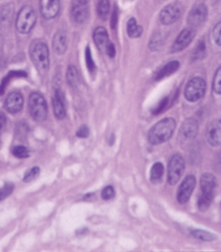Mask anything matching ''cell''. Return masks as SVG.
<instances>
[{"label": "cell", "mask_w": 221, "mask_h": 252, "mask_svg": "<svg viewBox=\"0 0 221 252\" xmlns=\"http://www.w3.org/2000/svg\"><path fill=\"white\" fill-rule=\"evenodd\" d=\"M176 128V121L172 117H166L154 124L148 132L147 138L150 144L159 145L171 138Z\"/></svg>", "instance_id": "6da1fadb"}, {"label": "cell", "mask_w": 221, "mask_h": 252, "mask_svg": "<svg viewBox=\"0 0 221 252\" xmlns=\"http://www.w3.org/2000/svg\"><path fill=\"white\" fill-rule=\"evenodd\" d=\"M30 58L39 73L45 74L48 71L49 51L45 42L36 41L32 44L30 48Z\"/></svg>", "instance_id": "7a4b0ae2"}, {"label": "cell", "mask_w": 221, "mask_h": 252, "mask_svg": "<svg viewBox=\"0 0 221 252\" xmlns=\"http://www.w3.org/2000/svg\"><path fill=\"white\" fill-rule=\"evenodd\" d=\"M36 22V14L29 5L24 6L16 19V28L20 33H28L34 27Z\"/></svg>", "instance_id": "3957f363"}, {"label": "cell", "mask_w": 221, "mask_h": 252, "mask_svg": "<svg viewBox=\"0 0 221 252\" xmlns=\"http://www.w3.org/2000/svg\"><path fill=\"white\" fill-rule=\"evenodd\" d=\"M28 110L36 121H42L47 116V104L45 98L39 93H32L28 97Z\"/></svg>", "instance_id": "277c9868"}, {"label": "cell", "mask_w": 221, "mask_h": 252, "mask_svg": "<svg viewBox=\"0 0 221 252\" xmlns=\"http://www.w3.org/2000/svg\"><path fill=\"white\" fill-rule=\"evenodd\" d=\"M206 85L202 78L193 77L192 78L185 88V97L192 102L199 100L205 93Z\"/></svg>", "instance_id": "5b68a950"}, {"label": "cell", "mask_w": 221, "mask_h": 252, "mask_svg": "<svg viewBox=\"0 0 221 252\" xmlns=\"http://www.w3.org/2000/svg\"><path fill=\"white\" fill-rule=\"evenodd\" d=\"M168 173H167V180L168 183L171 185L176 184L183 175L185 170V161L181 155L176 154L173 155L168 162Z\"/></svg>", "instance_id": "8992f818"}, {"label": "cell", "mask_w": 221, "mask_h": 252, "mask_svg": "<svg viewBox=\"0 0 221 252\" xmlns=\"http://www.w3.org/2000/svg\"><path fill=\"white\" fill-rule=\"evenodd\" d=\"M89 15L88 0H73L71 4V16L75 23H84Z\"/></svg>", "instance_id": "52a82bcc"}, {"label": "cell", "mask_w": 221, "mask_h": 252, "mask_svg": "<svg viewBox=\"0 0 221 252\" xmlns=\"http://www.w3.org/2000/svg\"><path fill=\"white\" fill-rule=\"evenodd\" d=\"M182 8L178 3H172L165 6L160 14L159 19L163 25H171L175 23L181 16Z\"/></svg>", "instance_id": "ba28073f"}, {"label": "cell", "mask_w": 221, "mask_h": 252, "mask_svg": "<svg viewBox=\"0 0 221 252\" xmlns=\"http://www.w3.org/2000/svg\"><path fill=\"white\" fill-rule=\"evenodd\" d=\"M198 131V124L194 118H187L180 128L179 136L182 142L193 141Z\"/></svg>", "instance_id": "9c48e42d"}, {"label": "cell", "mask_w": 221, "mask_h": 252, "mask_svg": "<svg viewBox=\"0 0 221 252\" xmlns=\"http://www.w3.org/2000/svg\"><path fill=\"white\" fill-rule=\"evenodd\" d=\"M207 17V8L203 3L195 4L189 13L188 24L193 27H199L203 24Z\"/></svg>", "instance_id": "30bf717a"}, {"label": "cell", "mask_w": 221, "mask_h": 252, "mask_svg": "<svg viewBox=\"0 0 221 252\" xmlns=\"http://www.w3.org/2000/svg\"><path fill=\"white\" fill-rule=\"evenodd\" d=\"M195 186V177L192 174L185 177L183 182L181 183L178 192H177V200L179 203L184 204L188 202L190 199L193 189Z\"/></svg>", "instance_id": "8fae6325"}, {"label": "cell", "mask_w": 221, "mask_h": 252, "mask_svg": "<svg viewBox=\"0 0 221 252\" xmlns=\"http://www.w3.org/2000/svg\"><path fill=\"white\" fill-rule=\"evenodd\" d=\"M206 140L211 146L221 145V118L214 119L207 125Z\"/></svg>", "instance_id": "7c38bea8"}, {"label": "cell", "mask_w": 221, "mask_h": 252, "mask_svg": "<svg viewBox=\"0 0 221 252\" xmlns=\"http://www.w3.org/2000/svg\"><path fill=\"white\" fill-rule=\"evenodd\" d=\"M61 8V0H40V13L45 20L55 18Z\"/></svg>", "instance_id": "4fadbf2b"}, {"label": "cell", "mask_w": 221, "mask_h": 252, "mask_svg": "<svg viewBox=\"0 0 221 252\" xmlns=\"http://www.w3.org/2000/svg\"><path fill=\"white\" fill-rule=\"evenodd\" d=\"M194 36V31L192 28H187L184 29L177 36V38L175 39L171 51L172 52H179L181 50H183L184 48H186L191 41L193 40Z\"/></svg>", "instance_id": "5bb4252c"}, {"label": "cell", "mask_w": 221, "mask_h": 252, "mask_svg": "<svg viewBox=\"0 0 221 252\" xmlns=\"http://www.w3.org/2000/svg\"><path fill=\"white\" fill-rule=\"evenodd\" d=\"M23 103H24V99L22 94L18 92H13L8 94L5 100V107L8 112L15 114L22 109Z\"/></svg>", "instance_id": "9a60e30c"}, {"label": "cell", "mask_w": 221, "mask_h": 252, "mask_svg": "<svg viewBox=\"0 0 221 252\" xmlns=\"http://www.w3.org/2000/svg\"><path fill=\"white\" fill-rule=\"evenodd\" d=\"M52 106L54 110V114L58 119H63L66 115V107H65V99L61 91L56 90L55 94L52 97Z\"/></svg>", "instance_id": "2e32d148"}, {"label": "cell", "mask_w": 221, "mask_h": 252, "mask_svg": "<svg viewBox=\"0 0 221 252\" xmlns=\"http://www.w3.org/2000/svg\"><path fill=\"white\" fill-rule=\"evenodd\" d=\"M93 40L96 46L103 52H105L107 45L109 44V36L107 31L103 27H98L93 32Z\"/></svg>", "instance_id": "e0dca14e"}, {"label": "cell", "mask_w": 221, "mask_h": 252, "mask_svg": "<svg viewBox=\"0 0 221 252\" xmlns=\"http://www.w3.org/2000/svg\"><path fill=\"white\" fill-rule=\"evenodd\" d=\"M216 178L211 173H204L200 177V189L201 193L214 195V190L216 188Z\"/></svg>", "instance_id": "ac0fdd59"}, {"label": "cell", "mask_w": 221, "mask_h": 252, "mask_svg": "<svg viewBox=\"0 0 221 252\" xmlns=\"http://www.w3.org/2000/svg\"><path fill=\"white\" fill-rule=\"evenodd\" d=\"M179 66H180V63H179V61H176V60H173V61H170V62L166 63L164 66H162L155 73L154 80L159 81V80L164 79L165 77H168V76L172 75L173 73H175L178 70Z\"/></svg>", "instance_id": "d6986e66"}, {"label": "cell", "mask_w": 221, "mask_h": 252, "mask_svg": "<svg viewBox=\"0 0 221 252\" xmlns=\"http://www.w3.org/2000/svg\"><path fill=\"white\" fill-rule=\"evenodd\" d=\"M52 46L57 54L62 55L63 53H65L67 49V36L64 32L59 31L55 33L52 40Z\"/></svg>", "instance_id": "ffe728a7"}, {"label": "cell", "mask_w": 221, "mask_h": 252, "mask_svg": "<svg viewBox=\"0 0 221 252\" xmlns=\"http://www.w3.org/2000/svg\"><path fill=\"white\" fill-rule=\"evenodd\" d=\"M127 33L130 37H138L142 33V28L137 23L135 18H131L127 23Z\"/></svg>", "instance_id": "44dd1931"}, {"label": "cell", "mask_w": 221, "mask_h": 252, "mask_svg": "<svg viewBox=\"0 0 221 252\" xmlns=\"http://www.w3.org/2000/svg\"><path fill=\"white\" fill-rule=\"evenodd\" d=\"M164 173V167L161 162H155L150 169V180L153 183L159 182L162 179Z\"/></svg>", "instance_id": "7402d4cb"}, {"label": "cell", "mask_w": 221, "mask_h": 252, "mask_svg": "<svg viewBox=\"0 0 221 252\" xmlns=\"http://www.w3.org/2000/svg\"><path fill=\"white\" fill-rule=\"evenodd\" d=\"M19 77H27V73L25 71H11L6 77L3 78L1 84H0V94H2L9 84V82L14 79V78H19Z\"/></svg>", "instance_id": "603a6c76"}, {"label": "cell", "mask_w": 221, "mask_h": 252, "mask_svg": "<svg viewBox=\"0 0 221 252\" xmlns=\"http://www.w3.org/2000/svg\"><path fill=\"white\" fill-rule=\"evenodd\" d=\"M66 79H67V83L71 86V87H76L79 84L80 81V76H79V72L78 69L71 65L68 67L67 70V74H66Z\"/></svg>", "instance_id": "cb8c5ba5"}, {"label": "cell", "mask_w": 221, "mask_h": 252, "mask_svg": "<svg viewBox=\"0 0 221 252\" xmlns=\"http://www.w3.org/2000/svg\"><path fill=\"white\" fill-rule=\"evenodd\" d=\"M110 12L109 0H99L97 3V15L101 20H106Z\"/></svg>", "instance_id": "d4e9b609"}, {"label": "cell", "mask_w": 221, "mask_h": 252, "mask_svg": "<svg viewBox=\"0 0 221 252\" xmlns=\"http://www.w3.org/2000/svg\"><path fill=\"white\" fill-rule=\"evenodd\" d=\"M213 196L214 195L204 194V193L200 194V196L198 197V200H197V207L201 212H204L209 208V206L213 200Z\"/></svg>", "instance_id": "484cf974"}, {"label": "cell", "mask_w": 221, "mask_h": 252, "mask_svg": "<svg viewBox=\"0 0 221 252\" xmlns=\"http://www.w3.org/2000/svg\"><path fill=\"white\" fill-rule=\"evenodd\" d=\"M13 12H14V7L11 4H7L3 6L0 10V22L3 24L10 23Z\"/></svg>", "instance_id": "4316f807"}, {"label": "cell", "mask_w": 221, "mask_h": 252, "mask_svg": "<svg viewBox=\"0 0 221 252\" xmlns=\"http://www.w3.org/2000/svg\"><path fill=\"white\" fill-rule=\"evenodd\" d=\"M206 53V46L203 40H200L197 45L195 46V48L193 51L192 54V59L193 61H196V60H200L205 56Z\"/></svg>", "instance_id": "83f0119b"}, {"label": "cell", "mask_w": 221, "mask_h": 252, "mask_svg": "<svg viewBox=\"0 0 221 252\" xmlns=\"http://www.w3.org/2000/svg\"><path fill=\"white\" fill-rule=\"evenodd\" d=\"M191 234L197 238V239H200V240H203V241H212L215 239V235L208 232V231H205V230H202V229H193L191 231Z\"/></svg>", "instance_id": "f1b7e54d"}, {"label": "cell", "mask_w": 221, "mask_h": 252, "mask_svg": "<svg viewBox=\"0 0 221 252\" xmlns=\"http://www.w3.org/2000/svg\"><path fill=\"white\" fill-rule=\"evenodd\" d=\"M12 154L18 158H26L29 156V151L25 146L19 145V146H15L12 149Z\"/></svg>", "instance_id": "f546056e"}, {"label": "cell", "mask_w": 221, "mask_h": 252, "mask_svg": "<svg viewBox=\"0 0 221 252\" xmlns=\"http://www.w3.org/2000/svg\"><path fill=\"white\" fill-rule=\"evenodd\" d=\"M212 88L216 94H221V67H219L214 74Z\"/></svg>", "instance_id": "4dcf8cb0"}, {"label": "cell", "mask_w": 221, "mask_h": 252, "mask_svg": "<svg viewBox=\"0 0 221 252\" xmlns=\"http://www.w3.org/2000/svg\"><path fill=\"white\" fill-rule=\"evenodd\" d=\"M84 57H85V63H86V67H87L88 71H89L90 73H93V72L95 71V64H94V61H93V59H92L91 52H90V49H89L88 46H87L86 49H85Z\"/></svg>", "instance_id": "1f68e13d"}, {"label": "cell", "mask_w": 221, "mask_h": 252, "mask_svg": "<svg viewBox=\"0 0 221 252\" xmlns=\"http://www.w3.org/2000/svg\"><path fill=\"white\" fill-rule=\"evenodd\" d=\"M168 103H169V97H167V96L163 97V98L157 103V105L152 109V113L155 114V115H157V114L163 112V111L166 109V107L168 106Z\"/></svg>", "instance_id": "d6a6232c"}, {"label": "cell", "mask_w": 221, "mask_h": 252, "mask_svg": "<svg viewBox=\"0 0 221 252\" xmlns=\"http://www.w3.org/2000/svg\"><path fill=\"white\" fill-rule=\"evenodd\" d=\"M162 44V37L160 33H155L149 42V47L151 50H156L160 47V45Z\"/></svg>", "instance_id": "836d02e7"}, {"label": "cell", "mask_w": 221, "mask_h": 252, "mask_svg": "<svg viewBox=\"0 0 221 252\" xmlns=\"http://www.w3.org/2000/svg\"><path fill=\"white\" fill-rule=\"evenodd\" d=\"M38 173H39V168L37 166L31 167L29 170H28L26 172V174L24 176V181L28 182V181L33 180L34 178H36L38 176Z\"/></svg>", "instance_id": "e575fe53"}, {"label": "cell", "mask_w": 221, "mask_h": 252, "mask_svg": "<svg viewBox=\"0 0 221 252\" xmlns=\"http://www.w3.org/2000/svg\"><path fill=\"white\" fill-rule=\"evenodd\" d=\"M212 35H213V39L214 41L221 46V21L218 22L212 31Z\"/></svg>", "instance_id": "d590c367"}, {"label": "cell", "mask_w": 221, "mask_h": 252, "mask_svg": "<svg viewBox=\"0 0 221 252\" xmlns=\"http://www.w3.org/2000/svg\"><path fill=\"white\" fill-rule=\"evenodd\" d=\"M13 189H14V186L11 183H7L3 187H1L0 188V201L7 198L12 193Z\"/></svg>", "instance_id": "8d00e7d4"}, {"label": "cell", "mask_w": 221, "mask_h": 252, "mask_svg": "<svg viewBox=\"0 0 221 252\" xmlns=\"http://www.w3.org/2000/svg\"><path fill=\"white\" fill-rule=\"evenodd\" d=\"M115 196V190L112 186H106L101 191V197L104 200H110Z\"/></svg>", "instance_id": "74e56055"}, {"label": "cell", "mask_w": 221, "mask_h": 252, "mask_svg": "<svg viewBox=\"0 0 221 252\" xmlns=\"http://www.w3.org/2000/svg\"><path fill=\"white\" fill-rule=\"evenodd\" d=\"M88 134H89V130H88V128H87L86 125H82V126L78 129V131H77V133H76V135H77L78 137H80V138H85V137L88 136Z\"/></svg>", "instance_id": "f35d334b"}, {"label": "cell", "mask_w": 221, "mask_h": 252, "mask_svg": "<svg viewBox=\"0 0 221 252\" xmlns=\"http://www.w3.org/2000/svg\"><path fill=\"white\" fill-rule=\"evenodd\" d=\"M105 52H106V54H107L109 57H114V56H115V53H116L115 46H114V44H113L111 41H110L109 44L107 45V48H106Z\"/></svg>", "instance_id": "ab89813d"}, {"label": "cell", "mask_w": 221, "mask_h": 252, "mask_svg": "<svg viewBox=\"0 0 221 252\" xmlns=\"http://www.w3.org/2000/svg\"><path fill=\"white\" fill-rule=\"evenodd\" d=\"M5 123H6V118H5V116H4V114L0 113V133H1V131H2V129H3V127H4V125H5Z\"/></svg>", "instance_id": "60d3db41"}, {"label": "cell", "mask_w": 221, "mask_h": 252, "mask_svg": "<svg viewBox=\"0 0 221 252\" xmlns=\"http://www.w3.org/2000/svg\"><path fill=\"white\" fill-rule=\"evenodd\" d=\"M219 158H219V159H220V161L218 162V165H217V166H220V167H221V157H219Z\"/></svg>", "instance_id": "b9f144b4"}]
</instances>
